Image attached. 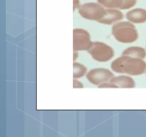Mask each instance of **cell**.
Masks as SVG:
<instances>
[{
  "mask_svg": "<svg viewBox=\"0 0 146 137\" xmlns=\"http://www.w3.org/2000/svg\"><path fill=\"white\" fill-rule=\"evenodd\" d=\"M113 71L104 67L94 68L88 71L86 75V79L89 83L98 86L103 83L111 81L114 76Z\"/></svg>",
  "mask_w": 146,
  "mask_h": 137,
  "instance_id": "obj_6",
  "label": "cell"
},
{
  "mask_svg": "<svg viewBox=\"0 0 146 137\" xmlns=\"http://www.w3.org/2000/svg\"><path fill=\"white\" fill-rule=\"evenodd\" d=\"M97 87L98 88H118V86L111 81H107V82L103 83L102 84H101V85Z\"/></svg>",
  "mask_w": 146,
  "mask_h": 137,
  "instance_id": "obj_14",
  "label": "cell"
},
{
  "mask_svg": "<svg viewBox=\"0 0 146 137\" xmlns=\"http://www.w3.org/2000/svg\"><path fill=\"white\" fill-rule=\"evenodd\" d=\"M138 0H123V4L121 10H130L135 6Z\"/></svg>",
  "mask_w": 146,
  "mask_h": 137,
  "instance_id": "obj_13",
  "label": "cell"
},
{
  "mask_svg": "<svg viewBox=\"0 0 146 137\" xmlns=\"http://www.w3.org/2000/svg\"><path fill=\"white\" fill-rule=\"evenodd\" d=\"M81 4L80 0H73V11H75L78 10Z\"/></svg>",
  "mask_w": 146,
  "mask_h": 137,
  "instance_id": "obj_16",
  "label": "cell"
},
{
  "mask_svg": "<svg viewBox=\"0 0 146 137\" xmlns=\"http://www.w3.org/2000/svg\"><path fill=\"white\" fill-rule=\"evenodd\" d=\"M79 56V51H73V61H77Z\"/></svg>",
  "mask_w": 146,
  "mask_h": 137,
  "instance_id": "obj_17",
  "label": "cell"
},
{
  "mask_svg": "<svg viewBox=\"0 0 146 137\" xmlns=\"http://www.w3.org/2000/svg\"><path fill=\"white\" fill-rule=\"evenodd\" d=\"M100 4L106 9H119L123 4V0H97Z\"/></svg>",
  "mask_w": 146,
  "mask_h": 137,
  "instance_id": "obj_12",
  "label": "cell"
},
{
  "mask_svg": "<svg viewBox=\"0 0 146 137\" xmlns=\"http://www.w3.org/2000/svg\"><path fill=\"white\" fill-rule=\"evenodd\" d=\"M111 34L117 41L122 44H132L139 38V33L133 23L121 21L113 24Z\"/></svg>",
  "mask_w": 146,
  "mask_h": 137,
  "instance_id": "obj_2",
  "label": "cell"
},
{
  "mask_svg": "<svg viewBox=\"0 0 146 137\" xmlns=\"http://www.w3.org/2000/svg\"><path fill=\"white\" fill-rule=\"evenodd\" d=\"M122 54L145 59L146 57V49L142 47H138V46H132L124 49Z\"/></svg>",
  "mask_w": 146,
  "mask_h": 137,
  "instance_id": "obj_10",
  "label": "cell"
},
{
  "mask_svg": "<svg viewBox=\"0 0 146 137\" xmlns=\"http://www.w3.org/2000/svg\"><path fill=\"white\" fill-rule=\"evenodd\" d=\"M111 81L115 84L118 88H133L136 86L135 80L133 78L132 76L128 74L114 76Z\"/></svg>",
  "mask_w": 146,
  "mask_h": 137,
  "instance_id": "obj_9",
  "label": "cell"
},
{
  "mask_svg": "<svg viewBox=\"0 0 146 137\" xmlns=\"http://www.w3.org/2000/svg\"><path fill=\"white\" fill-rule=\"evenodd\" d=\"M125 18L134 24H144L146 22V9L143 8L130 9L125 14Z\"/></svg>",
  "mask_w": 146,
  "mask_h": 137,
  "instance_id": "obj_8",
  "label": "cell"
},
{
  "mask_svg": "<svg viewBox=\"0 0 146 137\" xmlns=\"http://www.w3.org/2000/svg\"><path fill=\"white\" fill-rule=\"evenodd\" d=\"M84 87V84L79 80V78H73V88H83Z\"/></svg>",
  "mask_w": 146,
  "mask_h": 137,
  "instance_id": "obj_15",
  "label": "cell"
},
{
  "mask_svg": "<svg viewBox=\"0 0 146 137\" xmlns=\"http://www.w3.org/2000/svg\"><path fill=\"white\" fill-rule=\"evenodd\" d=\"M88 73V68L84 64L78 61L73 62V78H81Z\"/></svg>",
  "mask_w": 146,
  "mask_h": 137,
  "instance_id": "obj_11",
  "label": "cell"
},
{
  "mask_svg": "<svg viewBox=\"0 0 146 137\" xmlns=\"http://www.w3.org/2000/svg\"><path fill=\"white\" fill-rule=\"evenodd\" d=\"M88 52L93 59L101 63L108 62L115 56V51L109 44L98 41H93Z\"/></svg>",
  "mask_w": 146,
  "mask_h": 137,
  "instance_id": "obj_3",
  "label": "cell"
},
{
  "mask_svg": "<svg viewBox=\"0 0 146 137\" xmlns=\"http://www.w3.org/2000/svg\"><path fill=\"white\" fill-rule=\"evenodd\" d=\"M119 9H106L104 16L98 22L104 25L112 26L123 19L124 14Z\"/></svg>",
  "mask_w": 146,
  "mask_h": 137,
  "instance_id": "obj_7",
  "label": "cell"
},
{
  "mask_svg": "<svg viewBox=\"0 0 146 137\" xmlns=\"http://www.w3.org/2000/svg\"><path fill=\"white\" fill-rule=\"evenodd\" d=\"M145 74H146V72H145Z\"/></svg>",
  "mask_w": 146,
  "mask_h": 137,
  "instance_id": "obj_18",
  "label": "cell"
},
{
  "mask_svg": "<svg viewBox=\"0 0 146 137\" xmlns=\"http://www.w3.org/2000/svg\"><path fill=\"white\" fill-rule=\"evenodd\" d=\"M145 49H146V47H145Z\"/></svg>",
  "mask_w": 146,
  "mask_h": 137,
  "instance_id": "obj_19",
  "label": "cell"
},
{
  "mask_svg": "<svg viewBox=\"0 0 146 137\" xmlns=\"http://www.w3.org/2000/svg\"><path fill=\"white\" fill-rule=\"evenodd\" d=\"M92 44L91 36L86 29L83 28L73 29V51H88Z\"/></svg>",
  "mask_w": 146,
  "mask_h": 137,
  "instance_id": "obj_5",
  "label": "cell"
},
{
  "mask_svg": "<svg viewBox=\"0 0 146 137\" xmlns=\"http://www.w3.org/2000/svg\"><path fill=\"white\" fill-rule=\"evenodd\" d=\"M105 7L97 2H87L81 4L78 9L79 15L84 19L96 21L98 22L106 13Z\"/></svg>",
  "mask_w": 146,
  "mask_h": 137,
  "instance_id": "obj_4",
  "label": "cell"
},
{
  "mask_svg": "<svg viewBox=\"0 0 146 137\" xmlns=\"http://www.w3.org/2000/svg\"><path fill=\"white\" fill-rule=\"evenodd\" d=\"M111 68L114 73L141 76L146 72V61L144 59L121 55L111 62Z\"/></svg>",
  "mask_w": 146,
  "mask_h": 137,
  "instance_id": "obj_1",
  "label": "cell"
}]
</instances>
